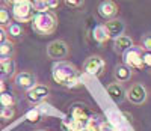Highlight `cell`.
I'll list each match as a JSON object with an SVG mask.
<instances>
[{"label": "cell", "mask_w": 151, "mask_h": 131, "mask_svg": "<svg viewBox=\"0 0 151 131\" xmlns=\"http://www.w3.org/2000/svg\"><path fill=\"white\" fill-rule=\"evenodd\" d=\"M52 75H53V80L58 84L73 86L77 82V69L74 68V65H71L67 60L56 62L52 68Z\"/></svg>", "instance_id": "6da1fadb"}, {"label": "cell", "mask_w": 151, "mask_h": 131, "mask_svg": "<svg viewBox=\"0 0 151 131\" xmlns=\"http://www.w3.org/2000/svg\"><path fill=\"white\" fill-rule=\"evenodd\" d=\"M32 26H33V30L36 33L47 36V35L55 32L56 26H58V20L50 12H36L33 20H32Z\"/></svg>", "instance_id": "7a4b0ae2"}, {"label": "cell", "mask_w": 151, "mask_h": 131, "mask_svg": "<svg viewBox=\"0 0 151 131\" xmlns=\"http://www.w3.org/2000/svg\"><path fill=\"white\" fill-rule=\"evenodd\" d=\"M35 14L36 12H35V8H33L30 0H26V2H21V3H15L12 6V15H14L17 23L32 21Z\"/></svg>", "instance_id": "3957f363"}, {"label": "cell", "mask_w": 151, "mask_h": 131, "mask_svg": "<svg viewBox=\"0 0 151 131\" xmlns=\"http://www.w3.org/2000/svg\"><path fill=\"white\" fill-rule=\"evenodd\" d=\"M142 54L144 51L141 47H132L129 48L125 53H122L124 65H127L130 69H142L144 68V62H142Z\"/></svg>", "instance_id": "277c9868"}, {"label": "cell", "mask_w": 151, "mask_h": 131, "mask_svg": "<svg viewBox=\"0 0 151 131\" xmlns=\"http://www.w3.org/2000/svg\"><path fill=\"white\" fill-rule=\"evenodd\" d=\"M147 98H148V92H147V87L142 83H134L125 90V100H129L134 106L144 104L147 101Z\"/></svg>", "instance_id": "5b68a950"}, {"label": "cell", "mask_w": 151, "mask_h": 131, "mask_svg": "<svg viewBox=\"0 0 151 131\" xmlns=\"http://www.w3.org/2000/svg\"><path fill=\"white\" fill-rule=\"evenodd\" d=\"M47 54H48V57L56 59L58 62L64 60L68 56V45L64 41H53L47 47Z\"/></svg>", "instance_id": "8992f818"}, {"label": "cell", "mask_w": 151, "mask_h": 131, "mask_svg": "<svg viewBox=\"0 0 151 131\" xmlns=\"http://www.w3.org/2000/svg\"><path fill=\"white\" fill-rule=\"evenodd\" d=\"M106 67V63H104V59L103 57H100V56H91V57H88L83 63V71L86 74H89V75H98V74H101L103 69Z\"/></svg>", "instance_id": "52a82bcc"}, {"label": "cell", "mask_w": 151, "mask_h": 131, "mask_svg": "<svg viewBox=\"0 0 151 131\" xmlns=\"http://www.w3.org/2000/svg\"><path fill=\"white\" fill-rule=\"evenodd\" d=\"M14 84L15 87L18 89H23V90H30L32 87L36 86V77L32 74V72H27V71H23V72H18L14 78Z\"/></svg>", "instance_id": "ba28073f"}, {"label": "cell", "mask_w": 151, "mask_h": 131, "mask_svg": "<svg viewBox=\"0 0 151 131\" xmlns=\"http://www.w3.org/2000/svg\"><path fill=\"white\" fill-rule=\"evenodd\" d=\"M50 95V89L45 84H36L30 90H27V101L32 104L41 102Z\"/></svg>", "instance_id": "9c48e42d"}, {"label": "cell", "mask_w": 151, "mask_h": 131, "mask_svg": "<svg viewBox=\"0 0 151 131\" xmlns=\"http://www.w3.org/2000/svg\"><path fill=\"white\" fill-rule=\"evenodd\" d=\"M106 92L109 95V98L115 102V104H121L125 100V89L121 83H110L106 86Z\"/></svg>", "instance_id": "30bf717a"}, {"label": "cell", "mask_w": 151, "mask_h": 131, "mask_svg": "<svg viewBox=\"0 0 151 131\" xmlns=\"http://www.w3.org/2000/svg\"><path fill=\"white\" fill-rule=\"evenodd\" d=\"M98 14L103 18H106L107 21L113 20L118 14V5L115 2H112V0H104V2L98 5Z\"/></svg>", "instance_id": "8fae6325"}, {"label": "cell", "mask_w": 151, "mask_h": 131, "mask_svg": "<svg viewBox=\"0 0 151 131\" xmlns=\"http://www.w3.org/2000/svg\"><path fill=\"white\" fill-rule=\"evenodd\" d=\"M134 44H133V39L129 36V35H119L116 38H113V48H115L116 53H125L129 48H132Z\"/></svg>", "instance_id": "7c38bea8"}, {"label": "cell", "mask_w": 151, "mask_h": 131, "mask_svg": "<svg viewBox=\"0 0 151 131\" xmlns=\"http://www.w3.org/2000/svg\"><path fill=\"white\" fill-rule=\"evenodd\" d=\"M133 75V69H130L127 65H124V63H119L115 67V69H113V77H115V80L116 83H127L130 78Z\"/></svg>", "instance_id": "4fadbf2b"}, {"label": "cell", "mask_w": 151, "mask_h": 131, "mask_svg": "<svg viewBox=\"0 0 151 131\" xmlns=\"http://www.w3.org/2000/svg\"><path fill=\"white\" fill-rule=\"evenodd\" d=\"M104 26H106V29H107L109 35H110V36H113V38H116V36L122 35V33H124V29H125L124 23H122L121 20H116V18L109 20Z\"/></svg>", "instance_id": "5bb4252c"}, {"label": "cell", "mask_w": 151, "mask_h": 131, "mask_svg": "<svg viewBox=\"0 0 151 131\" xmlns=\"http://www.w3.org/2000/svg\"><path fill=\"white\" fill-rule=\"evenodd\" d=\"M15 72V62L11 57H0V74L2 77H11Z\"/></svg>", "instance_id": "9a60e30c"}, {"label": "cell", "mask_w": 151, "mask_h": 131, "mask_svg": "<svg viewBox=\"0 0 151 131\" xmlns=\"http://www.w3.org/2000/svg\"><path fill=\"white\" fill-rule=\"evenodd\" d=\"M92 35H94V39H95L98 44H104L107 39L110 38V35H109V32H107V29H106L104 24L97 26V27L94 29V32H92Z\"/></svg>", "instance_id": "2e32d148"}, {"label": "cell", "mask_w": 151, "mask_h": 131, "mask_svg": "<svg viewBox=\"0 0 151 131\" xmlns=\"http://www.w3.org/2000/svg\"><path fill=\"white\" fill-rule=\"evenodd\" d=\"M14 44H12L11 41H5L3 44H0V57H11L14 56Z\"/></svg>", "instance_id": "e0dca14e"}, {"label": "cell", "mask_w": 151, "mask_h": 131, "mask_svg": "<svg viewBox=\"0 0 151 131\" xmlns=\"http://www.w3.org/2000/svg\"><path fill=\"white\" fill-rule=\"evenodd\" d=\"M73 119L74 121H79L82 124H88L89 117H88V113L82 107H74V110H73Z\"/></svg>", "instance_id": "ac0fdd59"}, {"label": "cell", "mask_w": 151, "mask_h": 131, "mask_svg": "<svg viewBox=\"0 0 151 131\" xmlns=\"http://www.w3.org/2000/svg\"><path fill=\"white\" fill-rule=\"evenodd\" d=\"M8 35H11L12 38H20L21 35H23V27H21V24L20 23H11L9 26H8V32H6Z\"/></svg>", "instance_id": "d6986e66"}, {"label": "cell", "mask_w": 151, "mask_h": 131, "mask_svg": "<svg viewBox=\"0 0 151 131\" xmlns=\"http://www.w3.org/2000/svg\"><path fill=\"white\" fill-rule=\"evenodd\" d=\"M14 104H15V100L11 94L8 92L0 94V107H12Z\"/></svg>", "instance_id": "ffe728a7"}, {"label": "cell", "mask_w": 151, "mask_h": 131, "mask_svg": "<svg viewBox=\"0 0 151 131\" xmlns=\"http://www.w3.org/2000/svg\"><path fill=\"white\" fill-rule=\"evenodd\" d=\"M40 116H41V113H40V110H38V109H30V110L26 113V119H27L29 122L35 124V122H38Z\"/></svg>", "instance_id": "44dd1931"}, {"label": "cell", "mask_w": 151, "mask_h": 131, "mask_svg": "<svg viewBox=\"0 0 151 131\" xmlns=\"http://www.w3.org/2000/svg\"><path fill=\"white\" fill-rule=\"evenodd\" d=\"M141 48L148 51V53H151V33H147L142 36L141 39Z\"/></svg>", "instance_id": "7402d4cb"}, {"label": "cell", "mask_w": 151, "mask_h": 131, "mask_svg": "<svg viewBox=\"0 0 151 131\" xmlns=\"http://www.w3.org/2000/svg\"><path fill=\"white\" fill-rule=\"evenodd\" d=\"M32 5L35 8V12H47L48 11V6L45 3V0H33Z\"/></svg>", "instance_id": "603a6c76"}, {"label": "cell", "mask_w": 151, "mask_h": 131, "mask_svg": "<svg viewBox=\"0 0 151 131\" xmlns=\"http://www.w3.org/2000/svg\"><path fill=\"white\" fill-rule=\"evenodd\" d=\"M11 20L9 11L6 8H0V26H6Z\"/></svg>", "instance_id": "cb8c5ba5"}, {"label": "cell", "mask_w": 151, "mask_h": 131, "mask_svg": "<svg viewBox=\"0 0 151 131\" xmlns=\"http://www.w3.org/2000/svg\"><path fill=\"white\" fill-rule=\"evenodd\" d=\"M14 109L12 107H2V117L3 119H12L14 117Z\"/></svg>", "instance_id": "d4e9b609"}, {"label": "cell", "mask_w": 151, "mask_h": 131, "mask_svg": "<svg viewBox=\"0 0 151 131\" xmlns=\"http://www.w3.org/2000/svg\"><path fill=\"white\" fill-rule=\"evenodd\" d=\"M142 62H144V67H151V53L145 51L142 54Z\"/></svg>", "instance_id": "484cf974"}, {"label": "cell", "mask_w": 151, "mask_h": 131, "mask_svg": "<svg viewBox=\"0 0 151 131\" xmlns=\"http://www.w3.org/2000/svg\"><path fill=\"white\" fill-rule=\"evenodd\" d=\"M65 3H68L70 6L77 8V6H82L83 5V0H65Z\"/></svg>", "instance_id": "4316f807"}, {"label": "cell", "mask_w": 151, "mask_h": 131, "mask_svg": "<svg viewBox=\"0 0 151 131\" xmlns=\"http://www.w3.org/2000/svg\"><path fill=\"white\" fill-rule=\"evenodd\" d=\"M45 3H47L48 9H55L59 6V0H45Z\"/></svg>", "instance_id": "83f0119b"}, {"label": "cell", "mask_w": 151, "mask_h": 131, "mask_svg": "<svg viewBox=\"0 0 151 131\" xmlns=\"http://www.w3.org/2000/svg\"><path fill=\"white\" fill-rule=\"evenodd\" d=\"M8 33L5 32V29H2V27H0V44H3L5 41H8Z\"/></svg>", "instance_id": "f1b7e54d"}, {"label": "cell", "mask_w": 151, "mask_h": 131, "mask_svg": "<svg viewBox=\"0 0 151 131\" xmlns=\"http://www.w3.org/2000/svg\"><path fill=\"white\" fill-rule=\"evenodd\" d=\"M3 92H6V84L3 82V77H0V94H3Z\"/></svg>", "instance_id": "f546056e"}, {"label": "cell", "mask_w": 151, "mask_h": 131, "mask_svg": "<svg viewBox=\"0 0 151 131\" xmlns=\"http://www.w3.org/2000/svg\"><path fill=\"white\" fill-rule=\"evenodd\" d=\"M5 3H8V5H12V6H14V5H15V0H5Z\"/></svg>", "instance_id": "4dcf8cb0"}, {"label": "cell", "mask_w": 151, "mask_h": 131, "mask_svg": "<svg viewBox=\"0 0 151 131\" xmlns=\"http://www.w3.org/2000/svg\"><path fill=\"white\" fill-rule=\"evenodd\" d=\"M21 2H26V0H15V3H21Z\"/></svg>", "instance_id": "1f68e13d"}, {"label": "cell", "mask_w": 151, "mask_h": 131, "mask_svg": "<svg viewBox=\"0 0 151 131\" xmlns=\"http://www.w3.org/2000/svg\"><path fill=\"white\" fill-rule=\"evenodd\" d=\"M0 117H2V107H0Z\"/></svg>", "instance_id": "d6a6232c"}]
</instances>
